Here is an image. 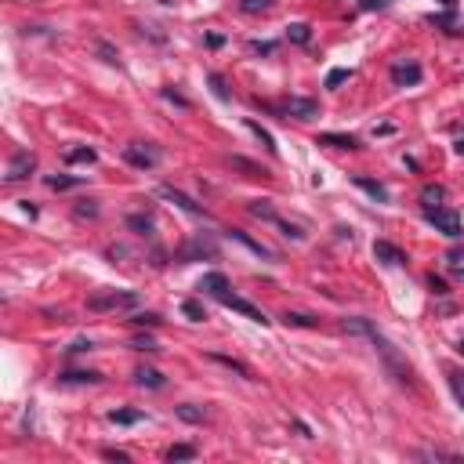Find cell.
I'll use <instances>...</instances> for the list:
<instances>
[{"label":"cell","instance_id":"2","mask_svg":"<svg viewBox=\"0 0 464 464\" xmlns=\"http://www.w3.org/2000/svg\"><path fill=\"white\" fill-rule=\"evenodd\" d=\"M138 294L135 290H109V294H91L87 308L91 312H116V308H138Z\"/></svg>","mask_w":464,"mask_h":464},{"label":"cell","instance_id":"46","mask_svg":"<svg viewBox=\"0 0 464 464\" xmlns=\"http://www.w3.org/2000/svg\"><path fill=\"white\" fill-rule=\"evenodd\" d=\"M109 461H131V454H124V450H106Z\"/></svg>","mask_w":464,"mask_h":464},{"label":"cell","instance_id":"16","mask_svg":"<svg viewBox=\"0 0 464 464\" xmlns=\"http://www.w3.org/2000/svg\"><path fill=\"white\" fill-rule=\"evenodd\" d=\"M58 381L62 384H98L102 373L98 370H66V373H58Z\"/></svg>","mask_w":464,"mask_h":464},{"label":"cell","instance_id":"47","mask_svg":"<svg viewBox=\"0 0 464 464\" xmlns=\"http://www.w3.org/2000/svg\"><path fill=\"white\" fill-rule=\"evenodd\" d=\"M222 44H225L222 33H207V47H222Z\"/></svg>","mask_w":464,"mask_h":464},{"label":"cell","instance_id":"19","mask_svg":"<svg viewBox=\"0 0 464 464\" xmlns=\"http://www.w3.org/2000/svg\"><path fill=\"white\" fill-rule=\"evenodd\" d=\"M319 146H334V149H359L356 135H319Z\"/></svg>","mask_w":464,"mask_h":464},{"label":"cell","instance_id":"5","mask_svg":"<svg viewBox=\"0 0 464 464\" xmlns=\"http://www.w3.org/2000/svg\"><path fill=\"white\" fill-rule=\"evenodd\" d=\"M124 160L131 167H138V171H149V167L160 163V149H149L141 141H135V146H124Z\"/></svg>","mask_w":464,"mask_h":464},{"label":"cell","instance_id":"28","mask_svg":"<svg viewBox=\"0 0 464 464\" xmlns=\"http://www.w3.org/2000/svg\"><path fill=\"white\" fill-rule=\"evenodd\" d=\"M127 225H131L138 236H152V218L149 214H131V218H127Z\"/></svg>","mask_w":464,"mask_h":464},{"label":"cell","instance_id":"25","mask_svg":"<svg viewBox=\"0 0 464 464\" xmlns=\"http://www.w3.org/2000/svg\"><path fill=\"white\" fill-rule=\"evenodd\" d=\"M276 0H240V11L243 15H265V11H272Z\"/></svg>","mask_w":464,"mask_h":464},{"label":"cell","instance_id":"34","mask_svg":"<svg viewBox=\"0 0 464 464\" xmlns=\"http://www.w3.org/2000/svg\"><path fill=\"white\" fill-rule=\"evenodd\" d=\"M345 80H352V69H330L327 80H323V87H330V91H334V87H341Z\"/></svg>","mask_w":464,"mask_h":464},{"label":"cell","instance_id":"30","mask_svg":"<svg viewBox=\"0 0 464 464\" xmlns=\"http://www.w3.org/2000/svg\"><path fill=\"white\" fill-rule=\"evenodd\" d=\"M247 131H254V135H257V141H262V146H265L268 152H276V138L268 135V131H265V127L257 124V120H247Z\"/></svg>","mask_w":464,"mask_h":464},{"label":"cell","instance_id":"18","mask_svg":"<svg viewBox=\"0 0 464 464\" xmlns=\"http://www.w3.org/2000/svg\"><path fill=\"white\" fill-rule=\"evenodd\" d=\"M287 40L290 44H312V30H308V22H290L287 25Z\"/></svg>","mask_w":464,"mask_h":464},{"label":"cell","instance_id":"40","mask_svg":"<svg viewBox=\"0 0 464 464\" xmlns=\"http://www.w3.org/2000/svg\"><path fill=\"white\" fill-rule=\"evenodd\" d=\"M163 98H167V102H174V106H182V109H189V98H185V95H178L174 87H163Z\"/></svg>","mask_w":464,"mask_h":464},{"label":"cell","instance_id":"43","mask_svg":"<svg viewBox=\"0 0 464 464\" xmlns=\"http://www.w3.org/2000/svg\"><path fill=\"white\" fill-rule=\"evenodd\" d=\"M135 348H138V352H160V348H156V341H152V338H146V334H141V338H135Z\"/></svg>","mask_w":464,"mask_h":464},{"label":"cell","instance_id":"33","mask_svg":"<svg viewBox=\"0 0 464 464\" xmlns=\"http://www.w3.org/2000/svg\"><path fill=\"white\" fill-rule=\"evenodd\" d=\"M73 214L80 218V222H84V218H91V222H95V218H98V203H95V200H80V203L73 207Z\"/></svg>","mask_w":464,"mask_h":464},{"label":"cell","instance_id":"6","mask_svg":"<svg viewBox=\"0 0 464 464\" xmlns=\"http://www.w3.org/2000/svg\"><path fill=\"white\" fill-rule=\"evenodd\" d=\"M283 113L294 116V120H312V116H319V102L316 98H301V95H294L283 102Z\"/></svg>","mask_w":464,"mask_h":464},{"label":"cell","instance_id":"48","mask_svg":"<svg viewBox=\"0 0 464 464\" xmlns=\"http://www.w3.org/2000/svg\"><path fill=\"white\" fill-rule=\"evenodd\" d=\"M435 4H443V8H457V0H435Z\"/></svg>","mask_w":464,"mask_h":464},{"label":"cell","instance_id":"35","mask_svg":"<svg viewBox=\"0 0 464 464\" xmlns=\"http://www.w3.org/2000/svg\"><path fill=\"white\" fill-rule=\"evenodd\" d=\"M276 229L283 232L287 240H305V232L298 229V225H290V222H283V218H276Z\"/></svg>","mask_w":464,"mask_h":464},{"label":"cell","instance_id":"17","mask_svg":"<svg viewBox=\"0 0 464 464\" xmlns=\"http://www.w3.org/2000/svg\"><path fill=\"white\" fill-rule=\"evenodd\" d=\"M135 381L141 384V388H163V384H167V381H163V373H160V370H152V367H141V370L135 373Z\"/></svg>","mask_w":464,"mask_h":464},{"label":"cell","instance_id":"31","mask_svg":"<svg viewBox=\"0 0 464 464\" xmlns=\"http://www.w3.org/2000/svg\"><path fill=\"white\" fill-rule=\"evenodd\" d=\"M283 319H287V327H308V330L319 327V319L316 316H305V312H287Z\"/></svg>","mask_w":464,"mask_h":464},{"label":"cell","instance_id":"20","mask_svg":"<svg viewBox=\"0 0 464 464\" xmlns=\"http://www.w3.org/2000/svg\"><path fill=\"white\" fill-rule=\"evenodd\" d=\"M443 200H446V189H443V185H424V189H421V203H424V211L439 207Z\"/></svg>","mask_w":464,"mask_h":464},{"label":"cell","instance_id":"44","mask_svg":"<svg viewBox=\"0 0 464 464\" xmlns=\"http://www.w3.org/2000/svg\"><path fill=\"white\" fill-rule=\"evenodd\" d=\"M450 388H454V399H457V403H464V392H461V373H457V370H450Z\"/></svg>","mask_w":464,"mask_h":464},{"label":"cell","instance_id":"1","mask_svg":"<svg viewBox=\"0 0 464 464\" xmlns=\"http://www.w3.org/2000/svg\"><path fill=\"white\" fill-rule=\"evenodd\" d=\"M341 327H345L348 334H359V338H367L373 348H378V352H381V359H384V367H388V370L395 373V381H399V384H414V381H410L414 373H410V367L403 363V359H399L395 345H392L388 338H384V334H381L378 327H373L370 319H363V316H352V319H345Z\"/></svg>","mask_w":464,"mask_h":464},{"label":"cell","instance_id":"38","mask_svg":"<svg viewBox=\"0 0 464 464\" xmlns=\"http://www.w3.org/2000/svg\"><path fill=\"white\" fill-rule=\"evenodd\" d=\"M254 55H276V40H251Z\"/></svg>","mask_w":464,"mask_h":464},{"label":"cell","instance_id":"42","mask_svg":"<svg viewBox=\"0 0 464 464\" xmlns=\"http://www.w3.org/2000/svg\"><path fill=\"white\" fill-rule=\"evenodd\" d=\"M428 287H432V294H439V298H446V294H450V287H446V283L435 276V272L428 276Z\"/></svg>","mask_w":464,"mask_h":464},{"label":"cell","instance_id":"10","mask_svg":"<svg viewBox=\"0 0 464 464\" xmlns=\"http://www.w3.org/2000/svg\"><path fill=\"white\" fill-rule=\"evenodd\" d=\"M373 257H378L381 265H388V268H395V265L406 262L403 251H399L395 243H388V240H378V243H373Z\"/></svg>","mask_w":464,"mask_h":464},{"label":"cell","instance_id":"4","mask_svg":"<svg viewBox=\"0 0 464 464\" xmlns=\"http://www.w3.org/2000/svg\"><path fill=\"white\" fill-rule=\"evenodd\" d=\"M218 301H222L225 308H232V312L247 316L251 323H262V327H268V323H272V319H268V316H265V312H262V308H257V305H251L247 298H236V294H222V298H218Z\"/></svg>","mask_w":464,"mask_h":464},{"label":"cell","instance_id":"45","mask_svg":"<svg viewBox=\"0 0 464 464\" xmlns=\"http://www.w3.org/2000/svg\"><path fill=\"white\" fill-rule=\"evenodd\" d=\"M91 348H95L91 341H76V345H69V348H66V352H91Z\"/></svg>","mask_w":464,"mask_h":464},{"label":"cell","instance_id":"24","mask_svg":"<svg viewBox=\"0 0 464 464\" xmlns=\"http://www.w3.org/2000/svg\"><path fill=\"white\" fill-rule=\"evenodd\" d=\"M62 160H66V163H95L98 160V152L95 149H66V156H62Z\"/></svg>","mask_w":464,"mask_h":464},{"label":"cell","instance_id":"14","mask_svg":"<svg viewBox=\"0 0 464 464\" xmlns=\"http://www.w3.org/2000/svg\"><path fill=\"white\" fill-rule=\"evenodd\" d=\"M207 359H211V363H218V367H225V370H232V373H240V378H247V381L254 378V373H251V367H247V363H240L236 356H222V352H211Z\"/></svg>","mask_w":464,"mask_h":464},{"label":"cell","instance_id":"36","mask_svg":"<svg viewBox=\"0 0 464 464\" xmlns=\"http://www.w3.org/2000/svg\"><path fill=\"white\" fill-rule=\"evenodd\" d=\"M131 323H135V327H160V316H156V312H135Z\"/></svg>","mask_w":464,"mask_h":464},{"label":"cell","instance_id":"15","mask_svg":"<svg viewBox=\"0 0 464 464\" xmlns=\"http://www.w3.org/2000/svg\"><path fill=\"white\" fill-rule=\"evenodd\" d=\"M225 236H229V240H236V243H243V247H247V251H254L257 257H272V251H268V247H265V243H257V240H251V236H247V232H243V229H229V232H225Z\"/></svg>","mask_w":464,"mask_h":464},{"label":"cell","instance_id":"11","mask_svg":"<svg viewBox=\"0 0 464 464\" xmlns=\"http://www.w3.org/2000/svg\"><path fill=\"white\" fill-rule=\"evenodd\" d=\"M200 290L203 294H211V298H222V294H229L232 290V283H229V276L225 272H207L200 279Z\"/></svg>","mask_w":464,"mask_h":464},{"label":"cell","instance_id":"29","mask_svg":"<svg viewBox=\"0 0 464 464\" xmlns=\"http://www.w3.org/2000/svg\"><path fill=\"white\" fill-rule=\"evenodd\" d=\"M192 457H196V446H189V443H178V446H171V450H167V461H192Z\"/></svg>","mask_w":464,"mask_h":464},{"label":"cell","instance_id":"27","mask_svg":"<svg viewBox=\"0 0 464 464\" xmlns=\"http://www.w3.org/2000/svg\"><path fill=\"white\" fill-rule=\"evenodd\" d=\"M251 214H254V218H262V222H268V225H276V218H279V214L272 211V203H262V200H254V203H251Z\"/></svg>","mask_w":464,"mask_h":464},{"label":"cell","instance_id":"12","mask_svg":"<svg viewBox=\"0 0 464 464\" xmlns=\"http://www.w3.org/2000/svg\"><path fill=\"white\" fill-rule=\"evenodd\" d=\"M214 254H218L214 243H211V240H203V236H196V240H192V243H189V247H185L182 254H178V257H182V265H185V262H196V257H214Z\"/></svg>","mask_w":464,"mask_h":464},{"label":"cell","instance_id":"13","mask_svg":"<svg viewBox=\"0 0 464 464\" xmlns=\"http://www.w3.org/2000/svg\"><path fill=\"white\" fill-rule=\"evenodd\" d=\"M352 185H356V189H363L367 196H373L378 203H388V189H384L381 182H373V178H363V174H356V178H352Z\"/></svg>","mask_w":464,"mask_h":464},{"label":"cell","instance_id":"7","mask_svg":"<svg viewBox=\"0 0 464 464\" xmlns=\"http://www.w3.org/2000/svg\"><path fill=\"white\" fill-rule=\"evenodd\" d=\"M421 76H424V69L417 62H399V66H392V84L395 87H414V84H421Z\"/></svg>","mask_w":464,"mask_h":464},{"label":"cell","instance_id":"39","mask_svg":"<svg viewBox=\"0 0 464 464\" xmlns=\"http://www.w3.org/2000/svg\"><path fill=\"white\" fill-rule=\"evenodd\" d=\"M95 47H98V55H102V58H106V62H113V66H120V55H116V51H113V47L106 44V40H98Z\"/></svg>","mask_w":464,"mask_h":464},{"label":"cell","instance_id":"37","mask_svg":"<svg viewBox=\"0 0 464 464\" xmlns=\"http://www.w3.org/2000/svg\"><path fill=\"white\" fill-rule=\"evenodd\" d=\"M446 265L454 268V272H461V265H464V251L457 247V243H454V247H450V254H446Z\"/></svg>","mask_w":464,"mask_h":464},{"label":"cell","instance_id":"8","mask_svg":"<svg viewBox=\"0 0 464 464\" xmlns=\"http://www.w3.org/2000/svg\"><path fill=\"white\" fill-rule=\"evenodd\" d=\"M160 196L163 200H171V203H178L182 211H189V214H203V203H196L192 196H185L182 189H174V185H160Z\"/></svg>","mask_w":464,"mask_h":464},{"label":"cell","instance_id":"26","mask_svg":"<svg viewBox=\"0 0 464 464\" xmlns=\"http://www.w3.org/2000/svg\"><path fill=\"white\" fill-rule=\"evenodd\" d=\"M141 417H146L141 410H109V421L113 424H138Z\"/></svg>","mask_w":464,"mask_h":464},{"label":"cell","instance_id":"32","mask_svg":"<svg viewBox=\"0 0 464 464\" xmlns=\"http://www.w3.org/2000/svg\"><path fill=\"white\" fill-rule=\"evenodd\" d=\"M182 312L192 319V323H203V319H207V308H203L200 301H182Z\"/></svg>","mask_w":464,"mask_h":464},{"label":"cell","instance_id":"41","mask_svg":"<svg viewBox=\"0 0 464 464\" xmlns=\"http://www.w3.org/2000/svg\"><path fill=\"white\" fill-rule=\"evenodd\" d=\"M232 167H240V171H251V174H265L257 163H251V160H243V156H232Z\"/></svg>","mask_w":464,"mask_h":464},{"label":"cell","instance_id":"3","mask_svg":"<svg viewBox=\"0 0 464 464\" xmlns=\"http://www.w3.org/2000/svg\"><path fill=\"white\" fill-rule=\"evenodd\" d=\"M424 218H428V222L439 229L446 240H461V214L454 207H443V203H439V207L424 211Z\"/></svg>","mask_w":464,"mask_h":464},{"label":"cell","instance_id":"21","mask_svg":"<svg viewBox=\"0 0 464 464\" xmlns=\"http://www.w3.org/2000/svg\"><path fill=\"white\" fill-rule=\"evenodd\" d=\"M84 185V178H73V174H47V189L55 192H66V189H76Z\"/></svg>","mask_w":464,"mask_h":464},{"label":"cell","instance_id":"9","mask_svg":"<svg viewBox=\"0 0 464 464\" xmlns=\"http://www.w3.org/2000/svg\"><path fill=\"white\" fill-rule=\"evenodd\" d=\"M36 167V160H33V152H15V160H11V167H8V182H22V178H30V171Z\"/></svg>","mask_w":464,"mask_h":464},{"label":"cell","instance_id":"22","mask_svg":"<svg viewBox=\"0 0 464 464\" xmlns=\"http://www.w3.org/2000/svg\"><path fill=\"white\" fill-rule=\"evenodd\" d=\"M174 414L182 417V421H189V424H203V421H207V410H203V406H192V403L174 406Z\"/></svg>","mask_w":464,"mask_h":464},{"label":"cell","instance_id":"23","mask_svg":"<svg viewBox=\"0 0 464 464\" xmlns=\"http://www.w3.org/2000/svg\"><path fill=\"white\" fill-rule=\"evenodd\" d=\"M207 84H211V91H214L218 102H232V91H229V84H225L222 73H207Z\"/></svg>","mask_w":464,"mask_h":464}]
</instances>
